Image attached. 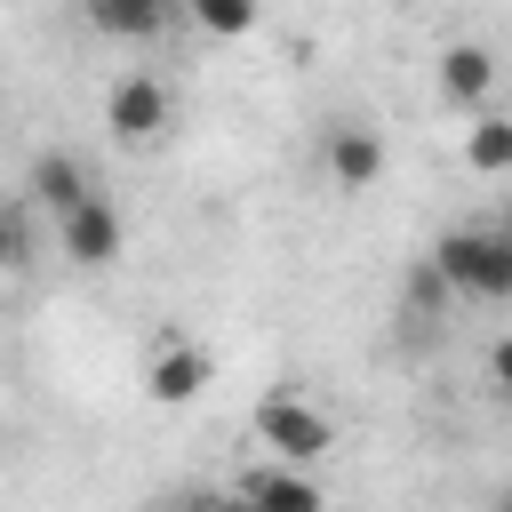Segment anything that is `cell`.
Instances as JSON below:
<instances>
[{
	"label": "cell",
	"instance_id": "1",
	"mask_svg": "<svg viewBox=\"0 0 512 512\" xmlns=\"http://www.w3.org/2000/svg\"><path fill=\"white\" fill-rule=\"evenodd\" d=\"M424 264L448 280V296H472V304H504L512 296V232H496V224L440 232Z\"/></svg>",
	"mask_w": 512,
	"mask_h": 512
},
{
	"label": "cell",
	"instance_id": "2",
	"mask_svg": "<svg viewBox=\"0 0 512 512\" xmlns=\"http://www.w3.org/2000/svg\"><path fill=\"white\" fill-rule=\"evenodd\" d=\"M56 248H64L72 272H104V264L128 248V224H120V208H112L104 192H88V200H72V208L56 216Z\"/></svg>",
	"mask_w": 512,
	"mask_h": 512
},
{
	"label": "cell",
	"instance_id": "3",
	"mask_svg": "<svg viewBox=\"0 0 512 512\" xmlns=\"http://www.w3.org/2000/svg\"><path fill=\"white\" fill-rule=\"evenodd\" d=\"M256 440H264L280 464H312V456H328V448H336V424H328L312 400H288V392H280V400H264V408H256Z\"/></svg>",
	"mask_w": 512,
	"mask_h": 512
},
{
	"label": "cell",
	"instance_id": "4",
	"mask_svg": "<svg viewBox=\"0 0 512 512\" xmlns=\"http://www.w3.org/2000/svg\"><path fill=\"white\" fill-rule=\"evenodd\" d=\"M104 128H112L120 144H152V136L168 128V88H160L152 72H120V80L104 88Z\"/></svg>",
	"mask_w": 512,
	"mask_h": 512
},
{
	"label": "cell",
	"instance_id": "5",
	"mask_svg": "<svg viewBox=\"0 0 512 512\" xmlns=\"http://www.w3.org/2000/svg\"><path fill=\"white\" fill-rule=\"evenodd\" d=\"M320 168H328V184H336V192H368V184L384 176V136H376V128H360V120H344V128H328V136H320Z\"/></svg>",
	"mask_w": 512,
	"mask_h": 512
},
{
	"label": "cell",
	"instance_id": "6",
	"mask_svg": "<svg viewBox=\"0 0 512 512\" xmlns=\"http://www.w3.org/2000/svg\"><path fill=\"white\" fill-rule=\"evenodd\" d=\"M24 192H32V208H48V216H64L72 200H88L96 192V168L80 160V152H64V144H48L32 168H24Z\"/></svg>",
	"mask_w": 512,
	"mask_h": 512
},
{
	"label": "cell",
	"instance_id": "7",
	"mask_svg": "<svg viewBox=\"0 0 512 512\" xmlns=\"http://www.w3.org/2000/svg\"><path fill=\"white\" fill-rule=\"evenodd\" d=\"M208 376H216V360H208L200 344H160L152 368H144V392H152L160 408H192V400L208 392Z\"/></svg>",
	"mask_w": 512,
	"mask_h": 512
},
{
	"label": "cell",
	"instance_id": "8",
	"mask_svg": "<svg viewBox=\"0 0 512 512\" xmlns=\"http://www.w3.org/2000/svg\"><path fill=\"white\" fill-rule=\"evenodd\" d=\"M232 496L256 504V512H320V480H312V472H288V464H256V472H240Z\"/></svg>",
	"mask_w": 512,
	"mask_h": 512
},
{
	"label": "cell",
	"instance_id": "9",
	"mask_svg": "<svg viewBox=\"0 0 512 512\" xmlns=\"http://www.w3.org/2000/svg\"><path fill=\"white\" fill-rule=\"evenodd\" d=\"M488 88H496V48H480V40H456V48L440 56V104L472 112V104H488Z\"/></svg>",
	"mask_w": 512,
	"mask_h": 512
},
{
	"label": "cell",
	"instance_id": "10",
	"mask_svg": "<svg viewBox=\"0 0 512 512\" xmlns=\"http://www.w3.org/2000/svg\"><path fill=\"white\" fill-rule=\"evenodd\" d=\"M176 16V0H88V24L104 40H160Z\"/></svg>",
	"mask_w": 512,
	"mask_h": 512
},
{
	"label": "cell",
	"instance_id": "11",
	"mask_svg": "<svg viewBox=\"0 0 512 512\" xmlns=\"http://www.w3.org/2000/svg\"><path fill=\"white\" fill-rule=\"evenodd\" d=\"M464 160H472V176H504L512 168V120L504 112H480L464 128Z\"/></svg>",
	"mask_w": 512,
	"mask_h": 512
},
{
	"label": "cell",
	"instance_id": "12",
	"mask_svg": "<svg viewBox=\"0 0 512 512\" xmlns=\"http://www.w3.org/2000/svg\"><path fill=\"white\" fill-rule=\"evenodd\" d=\"M40 264V232H32V200H0V272H32Z\"/></svg>",
	"mask_w": 512,
	"mask_h": 512
},
{
	"label": "cell",
	"instance_id": "13",
	"mask_svg": "<svg viewBox=\"0 0 512 512\" xmlns=\"http://www.w3.org/2000/svg\"><path fill=\"white\" fill-rule=\"evenodd\" d=\"M192 24L208 40H248L256 32V0H192Z\"/></svg>",
	"mask_w": 512,
	"mask_h": 512
}]
</instances>
